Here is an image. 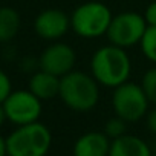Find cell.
Here are the masks:
<instances>
[{"label":"cell","mask_w":156,"mask_h":156,"mask_svg":"<svg viewBox=\"0 0 156 156\" xmlns=\"http://www.w3.org/2000/svg\"><path fill=\"white\" fill-rule=\"evenodd\" d=\"M90 73L100 86L115 89L129 81L132 60L127 49L112 43L98 48L90 58Z\"/></svg>","instance_id":"cell-1"},{"label":"cell","mask_w":156,"mask_h":156,"mask_svg":"<svg viewBox=\"0 0 156 156\" xmlns=\"http://www.w3.org/2000/svg\"><path fill=\"white\" fill-rule=\"evenodd\" d=\"M58 97L73 112H90L100 101V84L92 73L73 69L60 78Z\"/></svg>","instance_id":"cell-2"},{"label":"cell","mask_w":156,"mask_h":156,"mask_svg":"<svg viewBox=\"0 0 156 156\" xmlns=\"http://www.w3.org/2000/svg\"><path fill=\"white\" fill-rule=\"evenodd\" d=\"M113 14L110 8L100 2L90 0L78 5L70 14V29L81 38L94 40L107 34Z\"/></svg>","instance_id":"cell-3"},{"label":"cell","mask_w":156,"mask_h":156,"mask_svg":"<svg viewBox=\"0 0 156 156\" xmlns=\"http://www.w3.org/2000/svg\"><path fill=\"white\" fill-rule=\"evenodd\" d=\"M52 145L51 130L35 121L19 126L8 138V156H46Z\"/></svg>","instance_id":"cell-4"},{"label":"cell","mask_w":156,"mask_h":156,"mask_svg":"<svg viewBox=\"0 0 156 156\" xmlns=\"http://www.w3.org/2000/svg\"><path fill=\"white\" fill-rule=\"evenodd\" d=\"M150 101L141 87V84L133 81H126L124 84L113 89L112 107L116 116L122 118L126 122H138L145 118L148 112Z\"/></svg>","instance_id":"cell-5"},{"label":"cell","mask_w":156,"mask_h":156,"mask_svg":"<svg viewBox=\"0 0 156 156\" xmlns=\"http://www.w3.org/2000/svg\"><path fill=\"white\" fill-rule=\"evenodd\" d=\"M147 26L148 25L144 19V14H138L133 11H124V12L113 16L106 37L109 43L129 49L141 43Z\"/></svg>","instance_id":"cell-6"},{"label":"cell","mask_w":156,"mask_h":156,"mask_svg":"<svg viewBox=\"0 0 156 156\" xmlns=\"http://www.w3.org/2000/svg\"><path fill=\"white\" fill-rule=\"evenodd\" d=\"M3 109L6 118L16 126H25L38 121L41 116V100L28 90H14L5 100Z\"/></svg>","instance_id":"cell-7"},{"label":"cell","mask_w":156,"mask_h":156,"mask_svg":"<svg viewBox=\"0 0 156 156\" xmlns=\"http://www.w3.org/2000/svg\"><path fill=\"white\" fill-rule=\"evenodd\" d=\"M75 63H76V54L73 48L60 40L52 41V44H49L38 58V66L41 70L54 73L60 78L72 72Z\"/></svg>","instance_id":"cell-8"},{"label":"cell","mask_w":156,"mask_h":156,"mask_svg":"<svg viewBox=\"0 0 156 156\" xmlns=\"http://www.w3.org/2000/svg\"><path fill=\"white\" fill-rule=\"evenodd\" d=\"M37 35L48 41H58L70 29V16L58 8L43 9L34 20Z\"/></svg>","instance_id":"cell-9"},{"label":"cell","mask_w":156,"mask_h":156,"mask_svg":"<svg viewBox=\"0 0 156 156\" xmlns=\"http://www.w3.org/2000/svg\"><path fill=\"white\" fill-rule=\"evenodd\" d=\"M110 139L104 132H86L73 144V156H109Z\"/></svg>","instance_id":"cell-10"},{"label":"cell","mask_w":156,"mask_h":156,"mask_svg":"<svg viewBox=\"0 0 156 156\" xmlns=\"http://www.w3.org/2000/svg\"><path fill=\"white\" fill-rule=\"evenodd\" d=\"M109 156H153L150 145L139 136L122 135L110 142Z\"/></svg>","instance_id":"cell-11"},{"label":"cell","mask_w":156,"mask_h":156,"mask_svg":"<svg viewBox=\"0 0 156 156\" xmlns=\"http://www.w3.org/2000/svg\"><path fill=\"white\" fill-rule=\"evenodd\" d=\"M29 90L41 101L54 100L60 94V76L40 69L29 78Z\"/></svg>","instance_id":"cell-12"},{"label":"cell","mask_w":156,"mask_h":156,"mask_svg":"<svg viewBox=\"0 0 156 156\" xmlns=\"http://www.w3.org/2000/svg\"><path fill=\"white\" fill-rule=\"evenodd\" d=\"M20 14L11 6L0 8V43L11 41L20 31Z\"/></svg>","instance_id":"cell-13"},{"label":"cell","mask_w":156,"mask_h":156,"mask_svg":"<svg viewBox=\"0 0 156 156\" xmlns=\"http://www.w3.org/2000/svg\"><path fill=\"white\" fill-rule=\"evenodd\" d=\"M142 55L156 66V26H147L139 43Z\"/></svg>","instance_id":"cell-14"},{"label":"cell","mask_w":156,"mask_h":156,"mask_svg":"<svg viewBox=\"0 0 156 156\" xmlns=\"http://www.w3.org/2000/svg\"><path fill=\"white\" fill-rule=\"evenodd\" d=\"M139 84L144 89L150 104L156 106V66H153L148 70H145V73L142 75Z\"/></svg>","instance_id":"cell-15"},{"label":"cell","mask_w":156,"mask_h":156,"mask_svg":"<svg viewBox=\"0 0 156 156\" xmlns=\"http://www.w3.org/2000/svg\"><path fill=\"white\" fill-rule=\"evenodd\" d=\"M127 124L129 122H126L122 118H119V116L115 115L113 118H110V119L106 121L103 132L107 135V138L110 141H113V139H116V138H119V136H122V135L127 133Z\"/></svg>","instance_id":"cell-16"},{"label":"cell","mask_w":156,"mask_h":156,"mask_svg":"<svg viewBox=\"0 0 156 156\" xmlns=\"http://www.w3.org/2000/svg\"><path fill=\"white\" fill-rule=\"evenodd\" d=\"M11 92H12V84L9 76L0 69V104L5 103V100L11 95Z\"/></svg>","instance_id":"cell-17"},{"label":"cell","mask_w":156,"mask_h":156,"mask_svg":"<svg viewBox=\"0 0 156 156\" xmlns=\"http://www.w3.org/2000/svg\"><path fill=\"white\" fill-rule=\"evenodd\" d=\"M145 124H147L148 132L156 136V106H153V109H148L145 115Z\"/></svg>","instance_id":"cell-18"},{"label":"cell","mask_w":156,"mask_h":156,"mask_svg":"<svg viewBox=\"0 0 156 156\" xmlns=\"http://www.w3.org/2000/svg\"><path fill=\"white\" fill-rule=\"evenodd\" d=\"M144 19L148 26H156V2H151L144 12Z\"/></svg>","instance_id":"cell-19"},{"label":"cell","mask_w":156,"mask_h":156,"mask_svg":"<svg viewBox=\"0 0 156 156\" xmlns=\"http://www.w3.org/2000/svg\"><path fill=\"white\" fill-rule=\"evenodd\" d=\"M8 154V147H6V139L0 136V156Z\"/></svg>","instance_id":"cell-20"},{"label":"cell","mask_w":156,"mask_h":156,"mask_svg":"<svg viewBox=\"0 0 156 156\" xmlns=\"http://www.w3.org/2000/svg\"><path fill=\"white\" fill-rule=\"evenodd\" d=\"M5 119H8L6 118V113H5V109H3V104H0V127L3 126V122H5Z\"/></svg>","instance_id":"cell-21"}]
</instances>
